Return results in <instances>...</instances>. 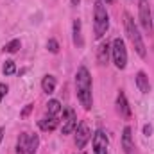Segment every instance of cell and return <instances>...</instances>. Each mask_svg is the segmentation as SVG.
<instances>
[{
    "label": "cell",
    "mask_w": 154,
    "mask_h": 154,
    "mask_svg": "<svg viewBox=\"0 0 154 154\" xmlns=\"http://www.w3.org/2000/svg\"><path fill=\"white\" fill-rule=\"evenodd\" d=\"M102 4H113V0H100Z\"/></svg>",
    "instance_id": "cell-27"
},
{
    "label": "cell",
    "mask_w": 154,
    "mask_h": 154,
    "mask_svg": "<svg viewBox=\"0 0 154 154\" xmlns=\"http://www.w3.org/2000/svg\"><path fill=\"white\" fill-rule=\"evenodd\" d=\"M134 82H136L138 91H142V93H149L151 91V82H149V77H147L145 72H138L136 77H134Z\"/></svg>",
    "instance_id": "cell-13"
},
{
    "label": "cell",
    "mask_w": 154,
    "mask_h": 154,
    "mask_svg": "<svg viewBox=\"0 0 154 154\" xmlns=\"http://www.w3.org/2000/svg\"><path fill=\"white\" fill-rule=\"evenodd\" d=\"M57 124H59V120L56 118V116H45V118H41L38 120V125L41 131H54L56 127H57Z\"/></svg>",
    "instance_id": "cell-14"
},
{
    "label": "cell",
    "mask_w": 154,
    "mask_h": 154,
    "mask_svg": "<svg viewBox=\"0 0 154 154\" xmlns=\"http://www.w3.org/2000/svg\"><path fill=\"white\" fill-rule=\"evenodd\" d=\"M22 47V41L18 38H14V39H11L9 43H5L4 45V52H9V54H14V52H18V48Z\"/></svg>",
    "instance_id": "cell-19"
},
{
    "label": "cell",
    "mask_w": 154,
    "mask_h": 154,
    "mask_svg": "<svg viewBox=\"0 0 154 154\" xmlns=\"http://www.w3.org/2000/svg\"><path fill=\"white\" fill-rule=\"evenodd\" d=\"M31 109H32V104H27V106H25V109H23L20 115H22V116H27L29 113H31Z\"/></svg>",
    "instance_id": "cell-23"
},
{
    "label": "cell",
    "mask_w": 154,
    "mask_h": 154,
    "mask_svg": "<svg viewBox=\"0 0 154 154\" xmlns=\"http://www.w3.org/2000/svg\"><path fill=\"white\" fill-rule=\"evenodd\" d=\"M109 56H111V45L106 41V43H100L99 48H97V61L99 65H108L109 63Z\"/></svg>",
    "instance_id": "cell-11"
},
{
    "label": "cell",
    "mask_w": 154,
    "mask_h": 154,
    "mask_svg": "<svg viewBox=\"0 0 154 154\" xmlns=\"http://www.w3.org/2000/svg\"><path fill=\"white\" fill-rule=\"evenodd\" d=\"M4 133H5V127H0V143H2V138H4Z\"/></svg>",
    "instance_id": "cell-25"
},
{
    "label": "cell",
    "mask_w": 154,
    "mask_h": 154,
    "mask_svg": "<svg viewBox=\"0 0 154 154\" xmlns=\"http://www.w3.org/2000/svg\"><path fill=\"white\" fill-rule=\"evenodd\" d=\"M14 72H16L14 61H13V59H7V61L4 63V66H2V74H4V75H13Z\"/></svg>",
    "instance_id": "cell-20"
},
{
    "label": "cell",
    "mask_w": 154,
    "mask_h": 154,
    "mask_svg": "<svg viewBox=\"0 0 154 154\" xmlns=\"http://www.w3.org/2000/svg\"><path fill=\"white\" fill-rule=\"evenodd\" d=\"M39 147V136L38 134H29V143H27V154H36Z\"/></svg>",
    "instance_id": "cell-17"
},
{
    "label": "cell",
    "mask_w": 154,
    "mask_h": 154,
    "mask_svg": "<svg viewBox=\"0 0 154 154\" xmlns=\"http://www.w3.org/2000/svg\"><path fill=\"white\" fill-rule=\"evenodd\" d=\"M70 2H72V5H79L81 4V0H70Z\"/></svg>",
    "instance_id": "cell-26"
},
{
    "label": "cell",
    "mask_w": 154,
    "mask_h": 154,
    "mask_svg": "<svg viewBox=\"0 0 154 154\" xmlns=\"http://www.w3.org/2000/svg\"><path fill=\"white\" fill-rule=\"evenodd\" d=\"M77 129V115L74 109H66L65 115H63V127H61V133L63 134H70Z\"/></svg>",
    "instance_id": "cell-8"
},
{
    "label": "cell",
    "mask_w": 154,
    "mask_h": 154,
    "mask_svg": "<svg viewBox=\"0 0 154 154\" xmlns=\"http://www.w3.org/2000/svg\"><path fill=\"white\" fill-rule=\"evenodd\" d=\"M124 29H125V34H127L129 41L133 43L136 54H138L140 57H147V47H145V41H143V38H142V34H140V29H138L134 18H133L129 13L124 14Z\"/></svg>",
    "instance_id": "cell-2"
},
{
    "label": "cell",
    "mask_w": 154,
    "mask_h": 154,
    "mask_svg": "<svg viewBox=\"0 0 154 154\" xmlns=\"http://www.w3.org/2000/svg\"><path fill=\"white\" fill-rule=\"evenodd\" d=\"M79 154H84V152H79Z\"/></svg>",
    "instance_id": "cell-28"
},
{
    "label": "cell",
    "mask_w": 154,
    "mask_h": 154,
    "mask_svg": "<svg viewBox=\"0 0 154 154\" xmlns=\"http://www.w3.org/2000/svg\"><path fill=\"white\" fill-rule=\"evenodd\" d=\"M7 84H4V82H0V102H2V99L5 97V93H7Z\"/></svg>",
    "instance_id": "cell-22"
},
{
    "label": "cell",
    "mask_w": 154,
    "mask_h": 154,
    "mask_svg": "<svg viewBox=\"0 0 154 154\" xmlns=\"http://www.w3.org/2000/svg\"><path fill=\"white\" fill-rule=\"evenodd\" d=\"M47 50L50 52V54H57L59 52V43H57V39L50 38L47 41Z\"/></svg>",
    "instance_id": "cell-21"
},
{
    "label": "cell",
    "mask_w": 154,
    "mask_h": 154,
    "mask_svg": "<svg viewBox=\"0 0 154 154\" xmlns=\"http://www.w3.org/2000/svg\"><path fill=\"white\" fill-rule=\"evenodd\" d=\"M122 149L125 154H134V140H133V129L129 125L124 127L122 133Z\"/></svg>",
    "instance_id": "cell-10"
},
{
    "label": "cell",
    "mask_w": 154,
    "mask_h": 154,
    "mask_svg": "<svg viewBox=\"0 0 154 154\" xmlns=\"http://www.w3.org/2000/svg\"><path fill=\"white\" fill-rule=\"evenodd\" d=\"M27 143H29V133H22L18 142H16V154L27 152Z\"/></svg>",
    "instance_id": "cell-16"
},
{
    "label": "cell",
    "mask_w": 154,
    "mask_h": 154,
    "mask_svg": "<svg viewBox=\"0 0 154 154\" xmlns=\"http://www.w3.org/2000/svg\"><path fill=\"white\" fill-rule=\"evenodd\" d=\"M116 111H118V115L122 116V118H131V106H129V102H127V97H125V93L120 90L118 91V95H116Z\"/></svg>",
    "instance_id": "cell-9"
},
{
    "label": "cell",
    "mask_w": 154,
    "mask_h": 154,
    "mask_svg": "<svg viewBox=\"0 0 154 154\" xmlns=\"http://www.w3.org/2000/svg\"><path fill=\"white\" fill-rule=\"evenodd\" d=\"M56 77L54 75H45L43 77V81H41V90L47 93V95H50V93H54L56 91Z\"/></svg>",
    "instance_id": "cell-15"
},
{
    "label": "cell",
    "mask_w": 154,
    "mask_h": 154,
    "mask_svg": "<svg viewBox=\"0 0 154 154\" xmlns=\"http://www.w3.org/2000/svg\"><path fill=\"white\" fill-rule=\"evenodd\" d=\"M111 57L118 70H124L127 66V48L122 38H115L111 43Z\"/></svg>",
    "instance_id": "cell-4"
},
{
    "label": "cell",
    "mask_w": 154,
    "mask_h": 154,
    "mask_svg": "<svg viewBox=\"0 0 154 154\" xmlns=\"http://www.w3.org/2000/svg\"><path fill=\"white\" fill-rule=\"evenodd\" d=\"M72 39H74V45L77 48H82L84 47V39H82V23L81 20L77 18L74 20V27H72Z\"/></svg>",
    "instance_id": "cell-12"
},
{
    "label": "cell",
    "mask_w": 154,
    "mask_h": 154,
    "mask_svg": "<svg viewBox=\"0 0 154 154\" xmlns=\"http://www.w3.org/2000/svg\"><path fill=\"white\" fill-rule=\"evenodd\" d=\"M90 138H91V129H90V125L82 120V122H79L77 124V129H75V145L77 149H84V145L90 142Z\"/></svg>",
    "instance_id": "cell-7"
},
{
    "label": "cell",
    "mask_w": 154,
    "mask_h": 154,
    "mask_svg": "<svg viewBox=\"0 0 154 154\" xmlns=\"http://www.w3.org/2000/svg\"><path fill=\"white\" fill-rule=\"evenodd\" d=\"M93 82H91V75L90 70L86 66H79L75 72V93H77V100L81 102V106L84 109H91L93 106Z\"/></svg>",
    "instance_id": "cell-1"
},
{
    "label": "cell",
    "mask_w": 154,
    "mask_h": 154,
    "mask_svg": "<svg viewBox=\"0 0 154 154\" xmlns=\"http://www.w3.org/2000/svg\"><path fill=\"white\" fill-rule=\"evenodd\" d=\"M59 111H61V102L56 100V99L48 100V104H47V113H48L50 116H56Z\"/></svg>",
    "instance_id": "cell-18"
},
{
    "label": "cell",
    "mask_w": 154,
    "mask_h": 154,
    "mask_svg": "<svg viewBox=\"0 0 154 154\" xmlns=\"http://www.w3.org/2000/svg\"><path fill=\"white\" fill-rule=\"evenodd\" d=\"M138 20L142 29L147 34H152L154 31V20H152V13L149 7V0H138Z\"/></svg>",
    "instance_id": "cell-5"
},
{
    "label": "cell",
    "mask_w": 154,
    "mask_h": 154,
    "mask_svg": "<svg viewBox=\"0 0 154 154\" xmlns=\"http://www.w3.org/2000/svg\"><path fill=\"white\" fill-rule=\"evenodd\" d=\"M91 145H93V154H108V147H109L108 134L102 129L95 131L91 138Z\"/></svg>",
    "instance_id": "cell-6"
},
{
    "label": "cell",
    "mask_w": 154,
    "mask_h": 154,
    "mask_svg": "<svg viewBox=\"0 0 154 154\" xmlns=\"http://www.w3.org/2000/svg\"><path fill=\"white\" fill-rule=\"evenodd\" d=\"M108 29H109V14L106 11V5L100 0H97L93 4V34H95V38H104Z\"/></svg>",
    "instance_id": "cell-3"
},
{
    "label": "cell",
    "mask_w": 154,
    "mask_h": 154,
    "mask_svg": "<svg viewBox=\"0 0 154 154\" xmlns=\"http://www.w3.org/2000/svg\"><path fill=\"white\" fill-rule=\"evenodd\" d=\"M151 133H152V125H143V134L151 136Z\"/></svg>",
    "instance_id": "cell-24"
}]
</instances>
